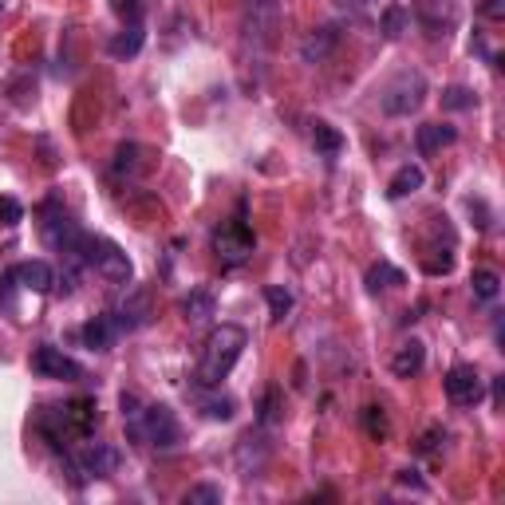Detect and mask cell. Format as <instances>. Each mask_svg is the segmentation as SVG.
Returning a JSON list of instances; mask_svg holds the SVG:
<instances>
[{
  "label": "cell",
  "mask_w": 505,
  "mask_h": 505,
  "mask_svg": "<svg viewBox=\"0 0 505 505\" xmlns=\"http://www.w3.org/2000/svg\"><path fill=\"white\" fill-rule=\"evenodd\" d=\"M454 138H458V131H454L450 123H422L419 126V154H439Z\"/></svg>",
  "instance_id": "obj_17"
},
{
  "label": "cell",
  "mask_w": 505,
  "mask_h": 505,
  "mask_svg": "<svg viewBox=\"0 0 505 505\" xmlns=\"http://www.w3.org/2000/svg\"><path fill=\"white\" fill-rule=\"evenodd\" d=\"M422 99H427V79L419 72H403V75H395L387 83V91H383V115H391V118L414 115L422 107Z\"/></svg>",
  "instance_id": "obj_3"
},
{
  "label": "cell",
  "mask_w": 505,
  "mask_h": 505,
  "mask_svg": "<svg viewBox=\"0 0 505 505\" xmlns=\"http://www.w3.org/2000/svg\"><path fill=\"white\" fill-rule=\"evenodd\" d=\"M24 222V205L16 202V197H8V194H0V225L4 230H13V225Z\"/></svg>",
  "instance_id": "obj_27"
},
{
  "label": "cell",
  "mask_w": 505,
  "mask_h": 505,
  "mask_svg": "<svg viewBox=\"0 0 505 505\" xmlns=\"http://www.w3.org/2000/svg\"><path fill=\"white\" fill-rule=\"evenodd\" d=\"M115 466H118V454L111 447H103V442H91V447H83L72 458L75 482H83V478H111Z\"/></svg>",
  "instance_id": "obj_8"
},
{
  "label": "cell",
  "mask_w": 505,
  "mask_h": 505,
  "mask_svg": "<svg viewBox=\"0 0 505 505\" xmlns=\"http://www.w3.org/2000/svg\"><path fill=\"white\" fill-rule=\"evenodd\" d=\"M0 304H4L8 312H16V276H0Z\"/></svg>",
  "instance_id": "obj_33"
},
{
  "label": "cell",
  "mask_w": 505,
  "mask_h": 505,
  "mask_svg": "<svg viewBox=\"0 0 505 505\" xmlns=\"http://www.w3.org/2000/svg\"><path fill=\"white\" fill-rule=\"evenodd\" d=\"M118 340V324L115 316H95V320L83 324V344L91 352H111V344Z\"/></svg>",
  "instance_id": "obj_12"
},
{
  "label": "cell",
  "mask_w": 505,
  "mask_h": 505,
  "mask_svg": "<svg viewBox=\"0 0 505 505\" xmlns=\"http://www.w3.org/2000/svg\"><path fill=\"white\" fill-rule=\"evenodd\" d=\"M0 8H4V0H0Z\"/></svg>",
  "instance_id": "obj_38"
},
{
  "label": "cell",
  "mask_w": 505,
  "mask_h": 505,
  "mask_svg": "<svg viewBox=\"0 0 505 505\" xmlns=\"http://www.w3.org/2000/svg\"><path fill=\"white\" fill-rule=\"evenodd\" d=\"M403 28H407V8H403V4H391V8H383L379 32L387 36V39H399V36H403Z\"/></svg>",
  "instance_id": "obj_23"
},
{
  "label": "cell",
  "mask_w": 505,
  "mask_h": 505,
  "mask_svg": "<svg viewBox=\"0 0 505 505\" xmlns=\"http://www.w3.org/2000/svg\"><path fill=\"white\" fill-rule=\"evenodd\" d=\"M363 284H368V292H383V289H395V284H403V273L395 269L391 261H375L368 276H363Z\"/></svg>",
  "instance_id": "obj_18"
},
{
  "label": "cell",
  "mask_w": 505,
  "mask_h": 505,
  "mask_svg": "<svg viewBox=\"0 0 505 505\" xmlns=\"http://www.w3.org/2000/svg\"><path fill=\"white\" fill-rule=\"evenodd\" d=\"M439 439H447V431H442V427H431L427 434H422L419 450H422V454H434V450H439Z\"/></svg>",
  "instance_id": "obj_35"
},
{
  "label": "cell",
  "mask_w": 505,
  "mask_h": 505,
  "mask_svg": "<svg viewBox=\"0 0 505 505\" xmlns=\"http://www.w3.org/2000/svg\"><path fill=\"white\" fill-rule=\"evenodd\" d=\"M344 4H355V8H360V4H371V0H344Z\"/></svg>",
  "instance_id": "obj_37"
},
{
  "label": "cell",
  "mask_w": 505,
  "mask_h": 505,
  "mask_svg": "<svg viewBox=\"0 0 505 505\" xmlns=\"http://www.w3.org/2000/svg\"><path fill=\"white\" fill-rule=\"evenodd\" d=\"M422 363H427V348H422L419 340H407L399 352H395L391 371L399 375V379H411V375H419V371H422Z\"/></svg>",
  "instance_id": "obj_14"
},
{
  "label": "cell",
  "mask_w": 505,
  "mask_h": 505,
  "mask_svg": "<svg viewBox=\"0 0 505 505\" xmlns=\"http://www.w3.org/2000/svg\"><path fill=\"white\" fill-rule=\"evenodd\" d=\"M442 387H447V399L458 403V407H474V403H482V395H486V383H482L478 368H470V363L450 368L447 379H442Z\"/></svg>",
  "instance_id": "obj_6"
},
{
  "label": "cell",
  "mask_w": 505,
  "mask_h": 505,
  "mask_svg": "<svg viewBox=\"0 0 505 505\" xmlns=\"http://www.w3.org/2000/svg\"><path fill=\"white\" fill-rule=\"evenodd\" d=\"M118 407H123V422H126V439L135 442V447H146V439H143V414H146V407H143V399L138 395H131V391H123V399H118Z\"/></svg>",
  "instance_id": "obj_16"
},
{
  "label": "cell",
  "mask_w": 505,
  "mask_h": 505,
  "mask_svg": "<svg viewBox=\"0 0 505 505\" xmlns=\"http://www.w3.org/2000/svg\"><path fill=\"white\" fill-rule=\"evenodd\" d=\"M422 182H427V174H422V166H414V162H407V166H399V170L391 174V182H387V197H407V194H414V190H422Z\"/></svg>",
  "instance_id": "obj_15"
},
{
  "label": "cell",
  "mask_w": 505,
  "mask_h": 505,
  "mask_svg": "<svg viewBox=\"0 0 505 505\" xmlns=\"http://www.w3.org/2000/svg\"><path fill=\"white\" fill-rule=\"evenodd\" d=\"M332 44H335V28H320V32H316V36H309V39H304L300 56L312 64V59H324V56H328V48H332Z\"/></svg>",
  "instance_id": "obj_22"
},
{
  "label": "cell",
  "mask_w": 505,
  "mask_h": 505,
  "mask_svg": "<svg viewBox=\"0 0 505 505\" xmlns=\"http://www.w3.org/2000/svg\"><path fill=\"white\" fill-rule=\"evenodd\" d=\"M482 16H490V20H501L505 16V0H482Z\"/></svg>",
  "instance_id": "obj_36"
},
{
  "label": "cell",
  "mask_w": 505,
  "mask_h": 505,
  "mask_svg": "<svg viewBox=\"0 0 505 505\" xmlns=\"http://www.w3.org/2000/svg\"><path fill=\"white\" fill-rule=\"evenodd\" d=\"M143 439L146 447H158V450H174L182 442V427H178L174 411L166 403H151L143 414Z\"/></svg>",
  "instance_id": "obj_5"
},
{
  "label": "cell",
  "mask_w": 505,
  "mask_h": 505,
  "mask_svg": "<svg viewBox=\"0 0 505 505\" xmlns=\"http://www.w3.org/2000/svg\"><path fill=\"white\" fill-rule=\"evenodd\" d=\"M395 482H399V486H411L414 493H427V482L419 478V470H399L395 474Z\"/></svg>",
  "instance_id": "obj_34"
},
{
  "label": "cell",
  "mask_w": 505,
  "mask_h": 505,
  "mask_svg": "<svg viewBox=\"0 0 505 505\" xmlns=\"http://www.w3.org/2000/svg\"><path fill=\"white\" fill-rule=\"evenodd\" d=\"M363 427H368L371 439H383V434H387V414H383L379 407H368L363 411Z\"/></svg>",
  "instance_id": "obj_31"
},
{
  "label": "cell",
  "mask_w": 505,
  "mask_h": 505,
  "mask_svg": "<svg viewBox=\"0 0 505 505\" xmlns=\"http://www.w3.org/2000/svg\"><path fill=\"white\" fill-rule=\"evenodd\" d=\"M273 28H276V0H249L245 4V36H257L265 44L273 36Z\"/></svg>",
  "instance_id": "obj_10"
},
{
  "label": "cell",
  "mask_w": 505,
  "mask_h": 505,
  "mask_svg": "<svg viewBox=\"0 0 505 505\" xmlns=\"http://www.w3.org/2000/svg\"><path fill=\"white\" fill-rule=\"evenodd\" d=\"M202 411H205V419H217V422H230L233 419V399H202Z\"/></svg>",
  "instance_id": "obj_28"
},
{
  "label": "cell",
  "mask_w": 505,
  "mask_h": 505,
  "mask_svg": "<svg viewBox=\"0 0 505 505\" xmlns=\"http://www.w3.org/2000/svg\"><path fill=\"white\" fill-rule=\"evenodd\" d=\"M146 320H151V300H146V292H131V300H123L115 312L118 332H135V328H143Z\"/></svg>",
  "instance_id": "obj_11"
},
{
  "label": "cell",
  "mask_w": 505,
  "mask_h": 505,
  "mask_svg": "<svg viewBox=\"0 0 505 505\" xmlns=\"http://www.w3.org/2000/svg\"><path fill=\"white\" fill-rule=\"evenodd\" d=\"M253 245H257V237H253L249 225H245V217H233V222H225L222 230L213 233V249H217V257H222V265H230V269L241 261H249Z\"/></svg>",
  "instance_id": "obj_4"
},
{
  "label": "cell",
  "mask_w": 505,
  "mask_h": 505,
  "mask_svg": "<svg viewBox=\"0 0 505 505\" xmlns=\"http://www.w3.org/2000/svg\"><path fill=\"white\" fill-rule=\"evenodd\" d=\"M115 13L126 20V24H143V4L138 0H115Z\"/></svg>",
  "instance_id": "obj_32"
},
{
  "label": "cell",
  "mask_w": 505,
  "mask_h": 505,
  "mask_svg": "<svg viewBox=\"0 0 505 505\" xmlns=\"http://www.w3.org/2000/svg\"><path fill=\"white\" fill-rule=\"evenodd\" d=\"M32 371L39 379H64V383H79L83 379V368L72 360V355H64L52 344H44V348L32 352Z\"/></svg>",
  "instance_id": "obj_7"
},
{
  "label": "cell",
  "mask_w": 505,
  "mask_h": 505,
  "mask_svg": "<svg viewBox=\"0 0 505 505\" xmlns=\"http://www.w3.org/2000/svg\"><path fill=\"white\" fill-rule=\"evenodd\" d=\"M143 44H146L143 24H123V28L115 32L111 44H107V52H111L115 59H135L138 52H143Z\"/></svg>",
  "instance_id": "obj_13"
},
{
  "label": "cell",
  "mask_w": 505,
  "mask_h": 505,
  "mask_svg": "<svg viewBox=\"0 0 505 505\" xmlns=\"http://www.w3.org/2000/svg\"><path fill=\"white\" fill-rule=\"evenodd\" d=\"M245 344H249V332L241 328V324H217V328L205 335L202 344V363H197V383L202 387H217V383L225 379L237 360H241Z\"/></svg>",
  "instance_id": "obj_1"
},
{
  "label": "cell",
  "mask_w": 505,
  "mask_h": 505,
  "mask_svg": "<svg viewBox=\"0 0 505 505\" xmlns=\"http://www.w3.org/2000/svg\"><path fill=\"white\" fill-rule=\"evenodd\" d=\"M470 289L478 300H498V292H501V276L493 273V269H478L470 276Z\"/></svg>",
  "instance_id": "obj_21"
},
{
  "label": "cell",
  "mask_w": 505,
  "mask_h": 505,
  "mask_svg": "<svg viewBox=\"0 0 505 505\" xmlns=\"http://www.w3.org/2000/svg\"><path fill=\"white\" fill-rule=\"evenodd\" d=\"M186 505H217L222 501V486H194V490H186Z\"/></svg>",
  "instance_id": "obj_29"
},
{
  "label": "cell",
  "mask_w": 505,
  "mask_h": 505,
  "mask_svg": "<svg viewBox=\"0 0 505 505\" xmlns=\"http://www.w3.org/2000/svg\"><path fill=\"white\" fill-rule=\"evenodd\" d=\"M13 276H16L20 289L39 292V296L56 289V273H52V265H48V261H20L13 269Z\"/></svg>",
  "instance_id": "obj_9"
},
{
  "label": "cell",
  "mask_w": 505,
  "mask_h": 505,
  "mask_svg": "<svg viewBox=\"0 0 505 505\" xmlns=\"http://www.w3.org/2000/svg\"><path fill=\"white\" fill-rule=\"evenodd\" d=\"M442 107H447V111H470L474 91L470 87H447V91H442Z\"/></svg>",
  "instance_id": "obj_26"
},
{
  "label": "cell",
  "mask_w": 505,
  "mask_h": 505,
  "mask_svg": "<svg viewBox=\"0 0 505 505\" xmlns=\"http://www.w3.org/2000/svg\"><path fill=\"white\" fill-rule=\"evenodd\" d=\"M138 146L135 143H126V146H118V154H115V174H138L143 170V162H138Z\"/></svg>",
  "instance_id": "obj_25"
},
{
  "label": "cell",
  "mask_w": 505,
  "mask_h": 505,
  "mask_svg": "<svg viewBox=\"0 0 505 505\" xmlns=\"http://www.w3.org/2000/svg\"><path fill=\"white\" fill-rule=\"evenodd\" d=\"M312 146H316V151H320V154L335 158V154L344 151V135L335 131L332 123H316V126H312Z\"/></svg>",
  "instance_id": "obj_20"
},
{
  "label": "cell",
  "mask_w": 505,
  "mask_h": 505,
  "mask_svg": "<svg viewBox=\"0 0 505 505\" xmlns=\"http://www.w3.org/2000/svg\"><path fill=\"white\" fill-rule=\"evenodd\" d=\"M276 403H281V391L269 387V391H265V399H261V422H265V427H273V422L281 419V407H276Z\"/></svg>",
  "instance_id": "obj_30"
},
{
  "label": "cell",
  "mask_w": 505,
  "mask_h": 505,
  "mask_svg": "<svg viewBox=\"0 0 505 505\" xmlns=\"http://www.w3.org/2000/svg\"><path fill=\"white\" fill-rule=\"evenodd\" d=\"M83 265L103 276L107 284H131V257L118 249L115 241H103V237H83Z\"/></svg>",
  "instance_id": "obj_2"
},
{
  "label": "cell",
  "mask_w": 505,
  "mask_h": 505,
  "mask_svg": "<svg viewBox=\"0 0 505 505\" xmlns=\"http://www.w3.org/2000/svg\"><path fill=\"white\" fill-rule=\"evenodd\" d=\"M213 309H217V304H213V296L205 292V289H194V292L182 300V316H186V320H194V324L210 320Z\"/></svg>",
  "instance_id": "obj_19"
},
{
  "label": "cell",
  "mask_w": 505,
  "mask_h": 505,
  "mask_svg": "<svg viewBox=\"0 0 505 505\" xmlns=\"http://www.w3.org/2000/svg\"><path fill=\"white\" fill-rule=\"evenodd\" d=\"M265 304H269V316L273 320H284V316L292 312V292L289 289H265Z\"/></svg>",
  "instance_id": "obj_24"
}]
</instances>
